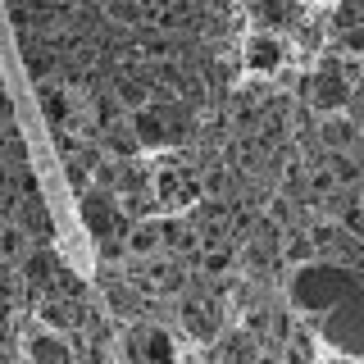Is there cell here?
Wrapping results in <instances>:
<instances>
[{"label": "cell", "mask_w": 364, "mask_h": 364, "mask_svg": "<svg viewBox=\"0 0 364 364\" xmlns=\"http://www.w3.org/2000/svg\"><path fill=\"white\" fill-rule=\"evenodd\" d=\"M246 64L255 68V73H273V68L282 64V41L269 37V32H255V37L246 41Z\"/></svg>", "instance_id": "ba28073f"}, {"label": "cell", "mask_w": 364, "mask_h": 364, "mask_svg": "<svg viewBox=\"0 0 364 364\" xmlns=\"http://www.w3.org/2000/svg\"><path fill=\"white\" fill-rule=\"evenodd\" d=\"M333 23H337L341 32H346V28H360V0H341L337 14H333Z\"/></svg>", "instance_id": "f546056e"}, {"label": "cell", "mask_w": 364, "mask_h": 364, "mask_svg": "<svg viewBox=\"0 0 364 364\" xmlns=\"http://www.w3.org/2000/svg\"><path fill=\"white\" fill-rule=\"evenodd\" d=\"M310 96H314V109H341L346 105V96H350V82H341V77L333 73V60L323 55V64H318V73H314V82H310Z\"/></svg>", "instance_id": "3957f363"}, {"label": "cell", "mask_w": 364, "mask_h": 364, "mask_svg": "<svg viewBox=\"0 0 364 364\" xmlns=\"http://www.w3.org/2000/svg\"><path fill=\"white\" fill-rule=\"evenodd\" d=\"M128 278L141 287L146 296H168L182 287V259L173 250H155V255H136L128 264Z\"/></svg>", "instance_id": "7a4b0ae2"}, {"label": "cell", "mask_w": 364, "mask_h": 364, "mask_svg": "<svg viewBox=\"0 0 364 364\" xmlns=\"http://www.w3.org/2000/svg\"><path fill=\"white\" fill-rule=\"evenodd\" d=\"M18 55H23V68H28L32 82H46V77H50L55 68H60L55 50L37 37V32H18Z\"/></svg>", "instance_id": "5b68a950"}, {"label": "cell", "mask_w": 364, "mask_h": 364, "mask_svg": "<svg viewBox=\"0 0 364 364\" xmlns=\"http://www.w3.org/2000/svg\"><path fill=\"white\" fill-rule=\"evenodd\" d=\"M50 278H55V259L50 255H46V250H41V255H28V259H23V282H28V291L32 296H46V291H50Z\"/></svg>", "instance_id": "5bb4252c"}, {"label": "cell", "mask_w": 364, "mask_h": 364, "mask_svg": "<svg viewBox=\"0 0 364 364\" xmlns=\"http://www.w3.org/2000/svg\"><path fill=\"white\" fill-rule=\"evenodd\" d=\"M282 346H287L291 360H314V341H310V333H305V328H291Z\"/></svg>", "instance_id": "d4e9b609"}, {"label": "cell", "mask_w": 364, "mask_h": 364, "mask_svg": "<svg viewBox=\"0 0 364 364\" xmlns=\"http://www.w3.org/2000/svg\"><path fill=\"white\" fill-rule=\"evenodd\" d=\"M278 259V242H264V237H246V250H242V264L250 278H264Z\"/></svg>", "instance_id": "7c38bea8"}, {"label": "cell", "mask_w": 364, "mask_h": 364, "mask_svg": "<svg viewBox=\"0 0 364 364\" xmlns=\"http://www.w3.org/2000/svg\"><path fill=\"white\" fill-rule=\"evenodd\" d=\"M37 87V96H41V109H46V119L55 123V128H60L64 119H73V105H68V96L60 87H50V82H32Z\"/></svg>", "instance_id": "2e32d148"}, {"label": "cell", "mask_w": 364, "mask_h": 364, "mask_svg": "<svg viewBox=\"0 0 364 364\" xmlns=\"http://www.w3.org/2000/svg\"><path fill=\"white\" fill-rule=\"evenodd\" d=\"M228 187H232V168H228V164H210V168L200 173V196L223 200V196H228Z\"/></svg>", "instance_id": "ac0fdd59"}, {"label": "cell", "mask_w": 364, "mask_h": 364, "mask_svg": "<svg viewBox=\"0 0 364 364\" xmlns=\"http://www.w3.org/2000/svg\"><path fill=\"white\" fill-rule=\"evenodd\" d=\"M64 178H68V187H73V191H87V168L77 164V159H68V164H64Z\"/></svg>", "instance_id": "d6a6232c"}, {"label": "cell", "mask_w": 364, "mask_h": 364, "mask_svg": "<svg viewBox=\"0 0 364 364\" xmlns=\"http://www.w3.org/2000/svg\"><path fill=\"white\" fill-rule=\"evenodd\" d=\"M196 264L210 273V278H228V273L237 269V250L228 246V242H214V246H205L200 255H196Z\"/></svg>", "instance_id": "4fadbf2b"}, {"label": "cell", "mask_w": 364, "mask_h": 364, "mask_svg": "<svg viewBox=\"0 0 364 364\" xmlns=\"http://www.w3.org/2000/svg\"><path fill=\"white\" fill-rule=\"evenodd\" d=\"M264 219L278 223V228H291V196H273L264 205Z\"/></svg>", "instance_id": "484cf974"}, {"label": "cell", "mask_w": 364, "mask_h": 364, "mask_svg": "<svg viewBox=\"0 0 364 364\" xmlns=\"http://www.w3.org/2000/svg\"><path fill=\"white\" fill-rule=\"evenodd\" d=\"M291 328H296V323H291L287 314H269V328H264V337H269V341H278V346H282Z\"/></svg>", "instance_id": "4dcf8cb0"}, {"label": "cell", "mask_w": 364, "mask_h": 364, "mask_svg": "<svg viewBox=\"0 0 364 364\" xmlns=\"http://www.w3.org/2000/svg\"><path fill=\"white\" fill-rule=\"evenodd\" d=\"M14 187L23 191V196H41V182H37V168L18 164V178H14Z\"/></svg>", "instance_id": "1f68e13d"}, {"label": "cell", "mask_w": 364, "mask_h": 364, "mask_svg": "<svg viewBox=\"0 0 364 364\" xmlns=\"http://www.w3.org/2000/svg\"><path fill=\"white\" fill-rule=\"evenodd\" d=\"M28 355L32 360H46V364H64L68 360V346H64V341H55V337H32L28 341Z\"/></svg>", "instance_id": "44dd1931"}, {"label": "cell", "mask_w": 364, "mask_h": 364, "mask_svg": "<svg viewBox=\"0 0 364 364\" xmlns=\"http://www.w3.org/2000/svg\"><path fill=\"white\" fill-rule=\"evenodd\" d=\"M0 159H14V164H28V146L14 132V123H5V141H0Z\"/></svg>", "instance_id": "603a6c76"}, {"label": "cell", "mask_w": 364, "mask_h": 364, "mask_svg": "<svg viewBox=\"0 0 364 364\" xmlns=\"http://www.w3.org/2000/svg\"><path fill=\"white\" fill-rule=\"evenodd\" d=\"M105 14L114 23H128V28H136V23H141V5H136V0H105Z\"/></svg>", "instance_id": "7402d4cb"}, {"label": "cell", "mask_w": 364, "mask_h": 364, "mask_svg": "<svg viewBox=\"0 0 364 364\" xmlns=\"http://www.w3.org/2000/svg\"><path fill=\"white\" fill-rule=\"evenodd\" d=\"M18 291V278L9 273V259H0V296H14Z\"/></svg>", "instance_id": "836d02e7"}, {"label": "cell", "mask_w": 364, "mask_h": 364, "mask_svg": "<svg viewBox=\"0 0 364 364\" xmlns=\"http://www.w3.org/2000/svg\"><path fill=\"white\" fill-rule=\"evenodd\" d=\"M305 237H310V246H314V250H328V246L337 242V228L328 223V219H314V223H310V232H305Z\"/></svg>", "instance_id": "4316f807"}, {"label": "cell", "mask_w": 364, "mask_h": 364, "mask_svg": "<svg viewBox=\"0 0 364 364\" xmlns=\"http://www.w3.org/2000/svg\"><path fill=\"white\" fill-rule=\"evenodd\" d=\"M91 109H96V123H100V128H109V123L119 119V96H105V91H100Z\"/></svg>", "instance_id": "83f0119b"}, {"label": "cell", "mask_w": 364, "mask_h": 364, "mask_svg": "<svg viewBox=\"0 0 364 364\" xmlns=\"http://www.w3.org/2000/svg\"><path fill=\"white\" fill-rule=\"evenodd\" d=\"M191 178V168L187 164H173V159H164V164L151 173V182H155V200L164 205V210H178L182 205V182Z\"/></svg>", "instance_id": "8992f818"}, {"label": "cell", "mask_w": 364, "mask_h": 364, "mask_svg": "<svg viewBox=\"0 0 364 364\" xmlns=\"http://www.w3.org/2000/svg\"><path fill=\"white\" fill-rule=\"evenodd\" d=\"M350 291H360V273L350 264H310L305 259L291 273V301L301 310H333Z\"/></svg>", "instance_id": "6da1fadb"}, {"label": "cell", "mask_w": 364, "mask_h": 364, "mask_svg": "<svg viewBox=\"0 0 364 364\" xmlns=\"http://www.w3.org/2000/svg\"><path fill=\"white\" fill-rule=\"evenodd\" d=\"M123 246H128V255H155V250L164 246V237H159V219H136L128 232H123Z\"/></svg>", "instance_id": "30bf717a"}, {"label": "cell", "mask_w": 364, "mask_h": 364, "mask_svg": "<svg viewBox=\"0 0 364 364\" xmlns=\"http://www.w3.org/2000/svg\"><path fill=\"white\" fill-rule=\"evenodd\" d=\"M278 255L287 259V264H305V259H314L318 250L310 246V237H305V232H287V242L278 246Z\"/></svg>", "instance_id": "ffe728a7"}, {"label": "cell", "mask_w": 364, "mask_h": 364, "mask_svg": "<svg viewBox=\"0 0 364 364\" xmlns=\"http://www.w3.org/2000/svg\"><path fill=\"white\" fill-rule=\"evenodd\" d=\"M0 123H14V100H9L5 87H0Z\"/></svg>", "instance_id": "e575fe53"}, {"label": "cell", "mask_w": 364, "mask_h": 364, "mask_svg": "<svg viewBox=\"0 0 364 364\" xmlns=\"http://www.w3.org/2000/svg\"><path fill=\"white\" fill-rule=\"evenodd\" d=\"M132 132H136V146H168V128L155 114V105L132 109Z\"/></svg>", "instance_id": "9c48e42d"}, {"label": "cell", "mask_w": 364, "mask_h": 364, "mask_svg": "<svg viewBox=\"0 0 364 364\" xmlns=\"http://www.w3.org/2000/svg\"><path fill=\"white\" fill-rule=\"evenodd\" d=\"M141 355H146V360H159V364L173 360V341H168L164 328H146V337H141Z\"/></svg>", "instance_id": "d6986e66"}, {"label": "cell", "mask_w": 364, "mask_h": 364, "mask_svg": "<svg viewBox=\"0 0 364 364\" xmlns=\"http://www.w3.org/2000/svg\"><path fill=\"white\" fill-rule=\"evenodd\" d=\"M178 318H182V328H187L191 337H200V341L214 337V328H219V310H214L210 296H182Z\"/></svg>", "instance_id": "277c9868"}, {"label": "cell", "mask_w": 364, "mask_h": 364, "mask_svg": "<svg viewBox=\"0 0 364 364\" xmlns=\"http://www.w3.org/2000/svg\"><path fill=\"white\" fill-rule=\"evenodd\" d=\"M18 223L28 228V232H37L41 242H50V237H55L50 210H46V200H41V196H23V200H18Z\"/></svg>", "instance_id": "8fae6325"}, {"label": "cell", "mask_w": 364, "mask_h": 364, "mask_svg": "<svg viewBox=\"0 0 364 364\" xmlns=\"http://www.w3.org/2000/svg\"><path fill=\"white\" fill-rule=\"evenodd\" d=\"M250 14H255L259 28H282L296 14V0H250Z\"/></svg>", "instance_id": "9a60e30c"}, {"label": "cell", "mask_w": 364, "mask_h": 364, "mask_svg": "<svg viewBox=\"0 0 364 364\" xmlns=\"http://www.w3.org/2000/svg\"><path fill=\"white\" fill-rule=\"evenodd\" d=\"M18 255H23V232L0 219V259H18Z\"/></svg>", "instance_id": "cb8c5ba5"}, {"label": "cell", "mask_w": 364, "mask_h": 364, "mask_svg": "<svg viewBox=\"0 0 364 364\" xmlns=\"http://www.w3.org/2000/svg\"><path fill=\"white\" fill-rule=\"evenodd\" d=\"M100 132H105V141H109V151H114V155H123V159H132V155H136V132H132V123L114 119L109 128H100Z\"/></svg>", "instance_id": "e0dca14e"}, {"label": "cell", "mask_w": 364, "mask_h": 364, "mask_svg": "<svg viewBox=\"0 0 364 364\" xmlns=\"http://www.w3.org/2000/svg\"><path fill=\"white\" fill-rule=\"evenodd\" d=\"M264 328H269V310H264V305H250V310H246V337L264 341Z\"/></svg>", "instance_id": "f1b7e54d"}, {"label": "cell", "mask_w": 364, "mask_h": 364, "mask_svg": "<svg viewBox=\"0 0 364 364\" xmlns=\"http://www.w3.org/2000/svg\"><path fill=\"white\" fill-rule=\"evenodd\" d=\"M318 141L328 146V151H350V146L360 141V128L350 114H328L323 123H318Z\"/></svg>", "instance_id": "52a82bcc"}]
</instances>
